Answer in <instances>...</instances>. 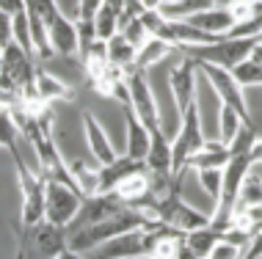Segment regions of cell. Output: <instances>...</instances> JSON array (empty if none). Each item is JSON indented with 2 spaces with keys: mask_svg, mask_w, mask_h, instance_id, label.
<instances>
[{
  "mask_svg": "<svg viewBox=\"0 0 262 259\" xmlns=\"http://www.w3.org/2000/svg\"><path fill=\"white\" fill-rule=\"evenodd\" d=\"M196 61L185 55L180 66H174L168 72V88H171V100H174V108H177V119L180 113L188 108L190 102L199 97V88H196Z\"/></svg>",
  "mask_w": 262,
  "mask_h": 259,
  "instance_id": "obj_10",
  "label": "cell"
},
{
  "mask_svg": "<svg viewBox=\"0 0 262 259\" xmlns=\"http://www.w3.org/2000/svg\"><path fill=\"white\" fill-rule=\"evenodd\" d=\"M11 39V14H6V11H0V47H6Z\"/></svg>",
  "mask_w": 262,
  "mask_h": 259,
  "instance_id": "obj_32",
  "label": "cell"
},
{
  "mask_svg": "<svg viewBox=\"0 0 262 259\" xmlns=\"http://www.w3.org/2000/svg\"><path fill=\"white\" fill-rule=\"evenodd\" d=\"M212 6H224V3L221 0H171V3H160L158 11L168 19H188L204 9H212Z\"/></svg>",
  "mask_w": 262,
  "mask_h": 259,
  "instance_id": "obj_22",
  "label": "cell"
},
{
  "mask_svg": "<svg viewBox=\"0 0 262 259\" xmlns=\"http://www.w3.org/2000/svg\"><path fill=\"white\" fill-rule=\"evenodd\" d=\"M14 171H17L19 193H23L19 226H33V223L45 221V177L39 171H31L28 163H17Z\"/></svg>",
  "mask_w": 262,
  "mask_h": 259,
  "instance_id": "obj_7",
  "label": "cell"
},
{
  "mask_svg": "<svg viewBox=\"0 0 262 259\" xmlns=\"http://www.w3.org/2000/svg\"><path fill=\"white\" fill-rule=\"evenodd\" d=\"M80 122H83V135H86L89 155L97 160V166L113 163L119 155H116V149H113V141H111L108 132H105L102 122H100L94 113H91V110H83V113H80Z\"/></svg>",
  "mask_w": 262,
  "mask_h": 259,
  "instance_id": "obj_11",
  "label": "cell"
},
{
  "mask_svg": "<svg viewBox=\"0 0 262 259\" xmlns=\"http://www.w3.org/2000/svg\"><path fill=\"white\" fill-rule=\"evenodd\" d=\"M55 259H86V256L77 254V251H72V248H67V251H61V254L55 256Z\"/></svg>",
  "mask_w": 262,
  "mask_h": 259,
  "instance_id": "obj_36",
  "label": "cell"
},
{
  "mask_svg": "<svg viewBox=\"0 0 262 259\" xmlns=\"http://www.w3.org/2000/svg\"><path fill=\"white\" fill-rule=\"evenodd\" d=\"M33 88H36L39 100L45 105L50 102H72L75 100V88L67 86L61 78H55V75L45 72V69L36 66V75H33Z\"/></svg>",
  "mask_w": 262,
  "mask_h": 259,
  "instance_id": "obj_17",
  "label": "cell"
},
{
  "mask_svg": "<svg viewBox=\"0 0 262 259\" xmlns=\"http://www.w3.org/2000/svg\"><path fill=\"white\" fill-rule=\"evenodd\" d=\"M124 80H127V94H130V108L133 113L141 119L146 130H158L160 127V108H158V97L146 80V72H141L136 66H127L124 69Z\"/></svg>",
  "mask_w": 262,
  "mask_h": 259,
  "instance_id": "obj_5",
  "label": "cell"
},
{
  "mask_svg": "<svg viewBox=\"0 0 262 259\" xmlns=\"http://www.w3.org/2000/svg\"><path fill=\"white\" fill-rule=\"evenodd\" d=\"M97 169H100V166H97ZM97 169H89L86 160H72V163H69V174H72V182H75V187L80 196L97 193V187H100Z\"/></svg>",
  "mask_w": 262,
  "mask_h": 259,
  "instance_id": "obj_23",
  "label": "cell"
},
{
  "mask_svg": "<svg viewBox=\"0 0 262 259\" xmlns=\"http://www.w3.org/2000/svg\"><path fill=\"white\" fill-rule=\"evenodd\" d=\"M196 179H199L202 191L212 199V204L218 201L221 196V179H224V169H193Z\"/></svg>",
  "mask_w": 262,
  "mask_h": 259,
  "instance_id": "obj_29",
  "label": "cell"
},
{
  "mask_svg": "<svg viewBox=\"0 0 262 259\" xmlns=\"http://www.w3.org/2000/svg\"><path fill=\"white\" fill-rule=\"evenodd\" d=\"M207 259H240V248H235V246H229V243L221 240L215 248L210 251Z\"/></svg>",
  "mask_w": 262,
  "mask_h": 259,
  "instance_id": "obj_31",
  "label": "cell"
},
{
  "mask_svg": "<svg viewBox=\"0 0 262 259\" xmlns=\"http://www.w3.org/2000/svg\"><path fill=\"white\" fill-rule=\"evenodd\" d=\"M67 226L50 221H39L33 226H19L17 254L14 259H55L61 251H67Z\"/></svg>",
  "mask_w": 262,
  "mask_h": 259,
  "instance_id": "obj_2",
  "label": "cell"
},
{
  "mask_svg": "<svg viewBox=\"0 0 262 259\" xmlns=\"http://www.w3.org/2000/svg\"><path fill=\"white\" fill-rule=\"evenodd\" d=\"M155 223L149 215H144L141 209H133V207H122L119 213L108 215L105 221H97V223H89V226H80L77 232L67 240V248L77 251V254H86V251H94L100 248L102 243L113 240L119 234H127L133 229H144Z\"/></svg>",
  "mask_w": 262,
  "mask_h": 259,
  "instance_id": "obj_1",
  "label": "cell"
},
{
  "mask_svg": "<svg viewBox=\"0 0 262 259\" xmlns=\"http://www.w3.org/2000/svg\"><path fill=\"white\" fill-rule=\"evenodd\" d=\"M122 108H124V132H127L124 155L133 160H144L146 152H149V130L141 124V119L133 113L130 105H122Z\"/></svg>",
  "mask_w": 262,
  "mask_h": 259,
  "instance_id": "obj_16",
  "label": "cell"
},
{
  "mask_svg": "<svg viewBox=\"0 0 262 259\" xmlns=\"http://www.w3.org/2000/svg\"><path fill=\"white\" fill-rule=\"evenodd\" d=\"M188 25L199 28V31L210 33V36H226V33L235 28V19H232V14L226 6H212V9H204L199 14H193V17L185 19Z\"/></svg>",
  "mask_w": 262,
  "mask_h": 259,
  "instance_id": "obj_15",
  "label": "cell"
},
{
  "mask_svg": "<svg viewBox=\"0 0 262 259\" xmlns=\"http://www.w3.org/2000/svg\"><path fill=\"white\" fill-rule=\"evenodd\" d=\"M47 28V41L53 47V55H77V25L67 11L53 14L45 22Z\"/></svg>",
  "mask_w": 262,
  "mask_h": 259,
  "instance_id": "obj_12",
  "label": "cell"
},
{
  "mask_svg": "<svg viewBox=\"0 0 262 259\" xmlns=\"http://www.w3.org/2000/svg\"><path fill=\"white\" fill-rule=\"evenodd\" d=\"M119 199L124 201L127 207L138 204L141 199H146V196L152 193V179H149V171H141V174H133V177H127L124 182H119L116 191Z\"/></svg>",
  "mask_w": 262,
  "mask_h": 259,
  "instance_id": "obj_21",
  "label": "cell"
},
{
  "mask_svg": "<svg viewBox=\"0 0 262 259\" xmlns=\"http://www.w3.org/2000/svg\"><path fill=\"white\" fill-rule=\"evenodd\" d=\"M138 3H141V9H144V11H152V9H160L163 0H138Z\"/></svg>",
  "mask_w": 262,
  "mask_h": 259,
  "instance_id": "obj_37",
  "label": "cell"
},
{
  "mask_svg": "<svg viewBox=\"0 0 262 259\" xmlns=\"http://www.w3.org/2000/svg\"><path fill=\"white\" fill-rule=\"evenodd\" d=\"M232 78L237 80L240 88H251V86H262V64L254 58H243L240 64L229 69Z\"/></svg>",
  "mask_w": 262,
  "mask_h": 259,
  "instance_id": "obj_27",
  "label": "cell"
},
{
  "mask_svg": "<svg viewBox=\"0 0 262 259\" xmlns=\"http://www.w3.org/2000/svg\"><path fill=\"white\" fill-rule=\"evenodd\" d=\"M160 234V223H149L144 229H133L127 234H119L113 240L102 243L100 251L94 254V259H138V256H149L155 237Z\"/></svg>",
  "mask_w": 262,
  "mask_h": 259,
  "instance_id": "obj_6",
  "label": "cell"
},
{
  "mask_svg": "<svg viewBox=\"0 0 262 259\" xmlns=\"http://www.w3.org/2000/svg\"><path fill=\"white\" fill-rule=\"evenodd\" d=\"M80 204H83V196L72 185L45 177V221L58 223V226H69L75 221Z\"/></svg>",
  "mask_w": 262,
  "mask_h": 259,
  "instance_id": "obj_8",
  "label": "cell"
},
{
  "mask_svg": "<svg viewBox=\"0 0 262 259\" xmlns=\"http://www.w3.org/2000/svg\"><path fill=\"white\" fill-rule=\"evenodd\" d=\"M229 160V146L221 141H204V146L196 155H190L188 169H224Z\"/></svg>",
  "mask_w": 262,
  "mask_h": 259,
  "instance_id": "obj_20",
  "label": "cell"
},
{
  "mask_svg": "<svg viewBox=\"0 0 262 259\" xmlns=\"http://www.w3.org/2000/svg\"><path fill=\"white\" fill-rule=\"evenodd\" d=\"M105 0H77V19H94V14L102 9Z\"/></svg>",
  "mask_w": 262,
  "mask_h": 259,
  "instance_id": "obj_30",
  "label": "cell"
},
{
  "mask_svg": "<svg viewBox=\"0 0 262 259\" xmlns=\"http://www.w3.org/2000/svg\"><path fill=\"white\" fill-rule=\"evenodd\" d=\"M174 259H199V256L193 254V248H190L188 243H185V234H182L180 240H177V248H174Z\"/></svg>",
  "mask_w": 262,
  "mask_h": 259,
  "instance_id": "obj_33",
  "label": "cell"
},
{
  "mask_svg": "<svg viewBox=\"0 0 262 259\" xmlns=\"http://www.w3.org/2000/svg\"><path fill=\"white\" fill-rule=\"evenodd\" d=\"M243 119H240V113L235 108H229V105H218V141H221L224 146H229L232 141H235V135L240 132V127H243Z\"/></svg>",
  "mask_w": 262,
  "mask_h": 259,
  "instance_id": "obj_24",
  "label": "cell"
},
{
  "mask_svg": "<svg viewBox=\"0 0 262 259\" xmlns=\"http://www.w3.org/2000/svg\"><path fill=\"white\" fill-rule=\"evenodd\" d=\"M94 31L100 41H108L113 33H119V11H113L108 3H102V9L94 14Z\"/></svg>",
  "mask_w": 262,
  "mask_h": 259,
  "instance_id": "obj_28",
  "label": "cell"
},
{
  "mask_svg": "<svg viewBox=\"0 0 262 259\" xmlns=\"http://www.w3.org/2000/svg\"><path fill=\"white\" fill-rule=\"evenodd\" d=\"M196 69H199L204 78L210 80V86H212V91H215L218 102H224V105H229V108H235L237 113H240V119H243L249 127H254V119H251L249 102H246V94H243V88L237 86V80L232 78L229 69L215 66V64H199V61H196Z\"/></svg>",
  "mask_w": 262,
  "mask_h": 259,
  "instance_id": "obj_9",
  "label": "cell"
},
{
  "mask_svg": "<svg viewBox=\"0 0 262 259\" xmlns=\"http://www.w3.org/2000/svg\"><path fill=\"white\" fill-rule=\"evenodd\" d=\"M146 171L144 160H133V157H116L113 163L108 166H100L97 169V177H100V187H97V193H111L116 191L119 182H124L127 177H133V174H141Z\"/></svg>",
  "mask_w": 262,
  "mask_h": 259,
  "instance_id": "obj_14",
  "label": "cell"
},
{
  "mask_svg": "<svg viewBox=\"0 0 262 259\" xmlns=\"http://www.w3.org/2000/svg\"><path fill=\"white\" fill-rule=\"evenodd\" d=\"M19 124L14 116V108H0V149H6L11 155V163H25L19 155Z\"/></svg>",
  "mask_w": 262,
  "mask_h": 259,
  "instance_id": "obj_18",
  "label": "cell"
},
{
  "mask_svg": "<svg viewBox=\"0 0 262 259\" xmlns=\"http://www.w3.org/2000/svg\"><path fill=\"white\" fill-rule=\"evenodd\" d=\"M33 75H36V58L25 53L17 41H9L3 47V58H0V94L19 100L23 88L33 83Z\"/></svg>",
  "mask_w": 262,
  "mask_h": 259,
  "instance_id": "obj_3",
  "label": "cell"
},
{
  "mask_svg": "<svg viewBox=\"0 0 262 259\" xmlns=\"http://www.w3.org/2000/svg\"><path fill=\"white\" fill-rule=\"evenodd\" d=\"M122 207H127L122 199H119L116 193H91V196H83V204L80 209H77V215H75V221L77 223V229L80 226H89V223H97V221H105L108 215L113 213H119Z\"/></svg>",
  "mask_w": 262,
  "mask_h": 259,
  "instance_id": "obj_13",
  "label": "cell"
},
{
  "mask_svg": "<svg viewBox=\"0 0 262 259\" xmlns=\"http://www.w3.org/2000/svg\"><path fill=\"white\" fill-rule=\"evenodd\" d=\"M138 259H149V256H138Z\"/></svg>",
  "mask_w": 262,
  "mask_h": 259,
  "instance_id": "obj_39",
  "label": "cell"
},
{
  "mask_svg": "<svg viewBox=\"0 0 262 259\" xmlns=\"http://www.w3.org/2000/svg\"><path fill=\"white\" fill-rule=\"evenodd\" d=\"M163 3H171V0H163Z\"/></svg>",
  "mask_w": 262,
  "mask_h": 259,
  "instance_id": "obj_40",
  "label": "cell"
},
{
  "mask_svg": "<svg viewBox=\"0 0 262 259\" xmlns=\"http://www.w3.org/2000/svg\"><path fill=\"white\" fill-rule=\"evenodd\" d=\"M25 9V0H0V11L6 14H17Z\"/></svg>",
  "mask_w": 262,
  "mask_h": 259,
  "instance_id": "obj_34",
  "label": "cell"
},
{
  "mask_svg": "<svg viewBox=\"0 0 262 259\" xmlns=\"http://www.w3.org/2000/svg\"><path fill=\"white\" fill-rule=\"evenodd\" d=\"M0 58H3V47H0Z\"/></svg>",
  "mask_w": 262,
  "mask_h": 259,
  "instance_id": "obj_38",
  "label": "cell"
},
{
  "mask_svg": "<svg viewBox=\"0 0 262 259\" xmlns=\"http://www.w3.org/2000/svg\"><path fill=\"white\" fill-rule=\"evenodd\" d=\"M185 243L193 248V254L199 256V259H207L210 251L221 243V232H218V229H212V226H202V229H196V232H188L185 234Z\"/></svg>",
  "mask_w": 262,
  "mask_h": 259,
  "instance_id": "obj_26",
  "label": "cell"
},
{
  "mask_svg": "<svg viewBox=\"0 0 262 259\" xmlns=\"http://www.w3.org/2000/svg\"><path fill=\"white\" fill-rule=\"evenodd\" d=\"M174 53V44H168V41H163V39H155V36H149L144 41V44L136 50V55H133V64L130 66H136V69H141V72H146L149 66H155V64H160L163 58H168V55Z\"/></svg>",
  "mask_w": 262,
  "mask_h": 259,
  "instance_id": "obj_19",
  "label": "cell"
},
{
  "mask_svg": "<svg viewBox=\"0 0 262 259\" xmlns=\"http://www.w3.org/2000/svg\"><path fill=\"white\" fill-rule=\"evenodd\" d=\"M257 36H243V39H232V36H221L210 44H193V47H182V53L190 55L199 64H215L224 69H232L235 64H240L243 58L251 55V47Z\"/></svg>",
  "mask_w": 262,
  "mask_h": 259,
  "instance_id": "obj_4",
  "label": "cell"
},
{
  "mask_svg": "<svg viewBox=\"0 0 262 259\" xmlns=\"http://www.w3.org/2000/svg\"><path fill=\"white\" fill-rule=\"evenodd\" d=\"M105 53H108V64L111 66H119V69H127L133 64V55H136V47L127 41L122 33H113V36L105 41Z\"/></svg>",
  "mask_w": 262,
  "mask_h": 259,
  "instance_id": "obj_25",
  "label": "cell"
},
{
  "mask_svg": "<svg viewBox=\"0 0 262 259\" xmlns=\"http://www.w3.org/2000/svg\"><path fill=\"white\" fill-rule=\"evenodd\" d=\"M249 58H254V61H259V64H262V36H257V41H254Z\"/></svg>",
  "mask_w": 262,
  "mask_h": 259,
  "instance_id": "obj_35",
  "label": "cell"
}]
</instances>
